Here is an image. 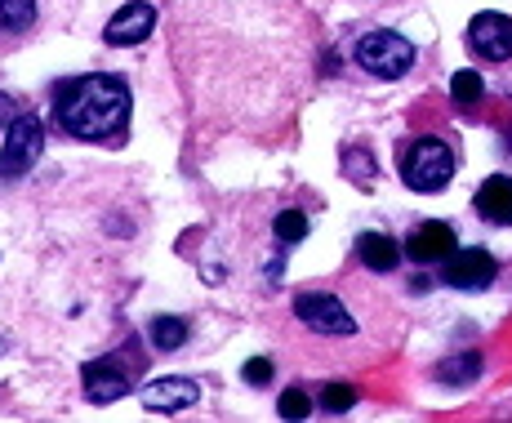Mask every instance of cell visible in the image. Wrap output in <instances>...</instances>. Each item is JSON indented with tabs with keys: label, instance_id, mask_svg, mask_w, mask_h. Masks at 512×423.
Instances as JSON below:
<instances>
[{
	"label": "cell",
	"instance_id": "cell-1",
	"mask_svg": "<svg viewBox=\"0 0 512 423\" xmlns=\"http://www.w3.org/2000/svg\"><path fill=\"white\" fill-rule=\"evenodd\" d=\"M54 112L58 125L76 139H112L130 121V90L116 76H76L58 85Z\"/></svg>",
	"mask_w": 512,
	"mask_h": 423
},
{
	"label": "cell",
	"instance_id": "cell-2",
	"mask_svg": "<svg viewBox=\"0 0 512 423\" xmlns=\"http://www.w3.org/2000/svg\"><path fill=\"white\" fill-rule=\"evenodd\" d=\"M455 174V156L441 139L423 134V139H410L406 152H401V179L415 192H441Z\"/></svg>",
	"mask_w": 512,
	"mask_h": 423
},
{
	"label": "cell",
	"instance_id": "cell-3",
	"mask_svg": "<svg viewBox=\"0 0 512 423\" xmlns=\"http://www.w3.org/2000/svg\"><path fill=\"white\" fill-rule=\"evenodd\" d=\"M143 361L134 352H112V357H98V361H85L81 366V383H85V397L98 401V406H112L121 401L125 392L134 388L139 379Z\"/></svg>",
	"mask_w": 512,
	"mask_h": 423
},
{
	"label": "cell",
	"instance_id": "cell-4",
	"mask_svg": "<svg viewBox=\"0 0 512 423\" xmlns=\"http://www.w3.org/2000/svg\"><path fill=\"white\" fill-rule=\"evenodd\" d=\"M357 63L366 67L370 76H383V81H397L415 67V45L401 32H388V27H374L357 41Z\"/></svg>",
	"mask_w": 512,
	"mask_h": 423
},
{
	"label": "cell",
	"instance_id": "cell-5",
	"mask_svg": "<svg viewBox=\"0 0 512 423\" xmlns=\"http://www.w3.org/2000/svg\"><path fill=\"white\" fill-rule=\"evenodd\" d=\"M41 147H45V130L32 112H18L5 130V147H0V183L9 179H23L36 161H41Z\"/></svg>",
	"mask_w": 512,
	"mask_h": 423
},
{
	"label": "cell",
	"instance_id": "cell-6",
	"mask_svg": "<svg viewBox=\"0 0 512 423\" xmlns=\"http://www.w3.org/2000/svg\"><path fill=\"white\" fill-rule=\"evenodd\" d=\"M294 317L317 334H352L357 330L352 312L343 308L334 294H299V299H294Z\"/></svg>",
	"mask_w": 512,
	"mask_h": 423
},
{
	"label": "cell",
	"instance_id": "cell-7",
	"mask_svg": "<svg viewBox=\"0 0 512 423\" xmlns=\"http://www.w3.org/2000/svg\"><path fill=\"white\" fill-rule=\"evenodd\" d=\"M468 45L486 63H508L512 58V18L508 14H477L468 23Z\"/></svg>",
	"mask_w": 512,
	"mask_h": 423
},
{
	"label": "cell",
	"instance_id": "cell-8",
	"mask_svg": "<svg viewBox=\"0 0 512 423\" xmlns=\"http://www.w3.org/2000/svg\"><path fill=\"white\" fill-rule=\"evenodd\" d=\"M441 277H446V285H455V290H486L499 277V263L490 250H459V254H450Z\"/></svg>",
	"mask_w": 512,
	"mask_h": 423
},
{
	"label": "cell",
	"instance_id": "cell-9",
	"mask_svg": "<svg viewBox=\"0 0 512 423\" xmlns=\"http://www.w3.org/2000/svg\"><path fill=\"white\" fill-rule=\"evenodd\" d=\"M152 27H156V9L147 5V0H134V5H121L112 18H107L103 41L107 45H139L152 36Z\"/></svg>",
	"mask_w": 512,
	"mask_h": 423
},
{
	"label": "cell",
	"instance_id": "cell-10",
	"mask_svg": "<svg viewBox=\"0 0 512 423\" xmlns=\"http://www.w3.org/2000/svg\"><path fill=\"white\" fill-rule=\"evenodd\" d=\"M143 406L152 410V415H174V410H187L201 401V383L192 379H156L143 388Z\"/></svg>",
	"mask_w": 512,
	"mask_h": 423
},
{
	"label": "cell",
	"instance_id": "cell-11",
	"mask_svg": "<svg viewBox=\"0 0 512 423\" xmlns=\"http://www.w3.org/2000/svg\"><path fill=\"white\" fill-rule=\"evenodd\" d=\"M455 228L450 223H419L406 241V254L415 263H437V259H450L455 254Z\"/></svg>",
	"mask_w": 512,
	"mask_h": 423
},
{
	"label": "cell",
	"instance_id": "cell-12",
	"mask_svg": "<svg viewBox=\"0 0 512 423\" xmlns=\"http://www.w3.org/2000/svg\"><path fill=\"white\" fill-rule=\"evenodd\" d=\"M357 259L366 263L370 272H397L401 245L392 241L388 232H361V236H357Z\"/></svg>",
	"mask_w": 512,
	"mask_h": 423
},
{
	"label": "cell",
	"instance_id": "cell-13",
	"mask_svg": "<svg viewBox=\"0 0 512 423\" xmlns=\"http://www.w3.org/2000/svg\"><path fill=\"white\" fill-rule=\"evenodd\" d=\"M477 210H481V219H490V223H512V179L508 174H495V179L481 183Z\"/></svg>",
	"mask_w": 512,
	"mask_h": 423
},
{
	"label": "cell",
	"instance_id": "cell-14",
	"mask_svg": "<svg viewBox=\"0 0 512 423\" xmlns=\"http://www.w3.org/2000/svg\"><path fill=\"white\" fill-rule=\"evenodd\" d=\"M147 339H152L156 352H179L187 343V321L183 317H156L147 326Z\"/></svg>",
	"mask_w": 512,
	"mask_h": 423
},
{
	"label": "cell",
	"instance_id": "cell-15",
	"mask_svg": "<svg viewBox=\"0 0 512 423\" xmlns=\"http://www.w3.org/2000/svg\"><path fill=\"white\" fill-rule=\"evenodd\" d=\"M36 23V0H0V32H27Z\"/></svg>",
	"mask_w": 512,
	"mask_h": 423
},
{
	"label": "cell",
	"instance_id": "cell-16",
	"mask_svg": "<svg viewBox=\"0 0 512 423\" xmlns=\"http://www.w3.org/2000/svg\"><path fill=\"white\" fill-rule=\"evenodd\" d=\"M343 174H352L357 188H370L374 174H379V165H374V156L366 152V147H348V152H343Z\"/></svg>",
	"mask_w": 512,
	"mask_h": 423
},
{
	"label": "cell",
	"instance_id": "cell-17",
	"mask_svg": "<svg viewBox=\"0 0 512 423\" xmlns=\"http://www.w3.org/2000/svg\"><path fill=\"white\" fill-rule=\"evenodd\" d=\"M481 375V357L477 352H464V357H455V361H446V366H437V379L441 383H472Z\"/></svg>",
	"mask_w": 512,
	"mask_h": 423
},
{
	"label": "cell",
	"instance_id": "cell-18",
	"mask_svg": "<svg viewBox=\"0 0 512 423\" xmlns=\"http://www.w3.org/2000/svg\"><path fill=\"white\" fill-rule=\"evenodd\" d=\"M352 401H357L352 383H326V388H321V410H326V415H343V410H352Z\"/></svg>",
	"mask_w": 512,
	"mask_h": 423
},
{
	"label": "cell",
	"instance_id": "cell-19",
	"mask_svg": "<svg viewBox=\"0 0 512 423\" xmlns=\"http://www.w3.org/2000/svg\"><path fill=\"white\" fill-rule=\"evenodd\" d=\"M277 236L285 245L303 241V236H308V214H303V210H281L277 214Z\"/></svg>",
	"mask_w": 512,
	"mask_h": 423
},
{
	"label": "cell",
	"instance_id": "cell-20",
	"mask_svg": "<svg viewBox=\"0 0 512 423\" xmlns=\"http://www.w3.org/2000/svg\"><path fill=\"white\" fill-rule=\"evenodd\" d=\"M277 410H281V419H308L312 415V397L303 388H285L281 401H277Z\"/></svg>",
	"mask_w": 512,
	"mask_h": 423
},
{
	"label": "cell",
	"instance_id": "cell-21",
	"mask_svg": "<svg viewBox=\"0 0 512 423\" xmlns=\"http://www.w3.org/2000/svg\"><path fill=\"white\" fill-rule=\"evenodd\" d=\"M450 90H455L459 103H477V98L486 94V81H481L477 72H468V67H464V72H455V85H450Z\"/></svg>",
	"mask_w": 512,
	"mask_h": 423
},
{
	"label": "cell",
	"instance_id": "cell-22",
	"mask_svg": "<svg viewBox=\"0 0 512 423\" xmlns=\"http://www.w3.org/2000/svg\"><path fill=\"white\" fill-rule=\"evenodd\" d=\"M245 383H250V388H263V383H272V375H277V366H272L268 357H254V361H245Z\"/></svg>",
	"mask_w": 512,
	"mask_h": 423
},
{
	"label": "cell",
	"instance_id": "cell-23",
	"mask_svg": "<svg viewBox=\"0 0 512 423\" xmlns=\"http://www.w3.org/2000/svg\"><path fill=\"white\" fill-rule=\"evenodd\" d=\"M14 116H18V103L0 90V130H9V121H14Z\"/></svg>",
	"mask_w": 512,
	"mask_h": 423
}]
</instances>
